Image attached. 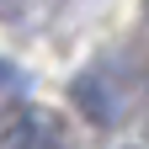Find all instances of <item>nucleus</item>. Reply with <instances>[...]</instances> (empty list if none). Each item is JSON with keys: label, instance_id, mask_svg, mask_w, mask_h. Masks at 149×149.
I'll use <instances>...</instances> for the list:
<instances>
[{"label": "nucleus", "instance_id": "f257e3e1", "mask_svg": "<svg viewBox=\"0 0 149 149\" xmlns=\"http://www.w3.org/2000/svg\"><path fill=\"white\" fill-rule=\"evenodd\" d=\"M74 101H80V112L91 123H123V91L112 85L107 69H91L74 80Z\"/></svg>", "mask_w": 149, "mask_h": 149}, {"label": "nucleus", "instance_id": "f03ea898", "mask_svg": "<svg viewBox=\"0 0 149 149\" xmlns=\"http://www.w3.org/2000/svg\"><path fill=\"white\" fill-rule=\"evenodd\" d=\"M0 149H59V133H53L48 117L27 112V117H16L11 128H0Z\"/></svg>", "mask_w": 149, "mask_h": 149}]
</instances>
